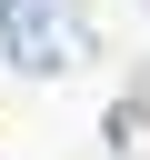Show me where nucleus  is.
I'll return each mask as SVG.
<instances>
[{
	"mask_svg": "<svg viewBox=\"0 0 150 160\" xmlns=\"http://www.w3.org/2000/svg\"><path fill=\"white\" fill-rule=\"evenodd\" d=\"M0 50H10V70H80L90 10L80 0H0Z\"/></svg>",
	"mask_w": 150,
	"mask_h": 160,
	"instance_id": "obj_1",
	"label": "nucleus"
}]
</instances>
